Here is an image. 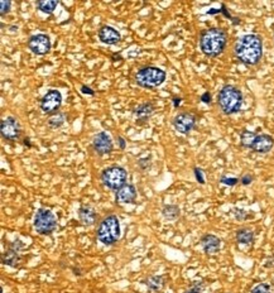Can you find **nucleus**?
<instances>
[{"mask_svg":"<svg viewBox=\"0 0 274 293\" xmlns=\"http://www.w3.org/2000/svg\"><path fill=\"white\" fill-rule=\"evenodd\" d=\"M234 53L246 66H256L263 56V41L258 34H245L235 43Z\"/></svg>","mask_w":274,"mask_h":293,"instance_id":"f257e3e1","label":"nucleus"},{"mask_svg":"<svg viewBox=\"0 0 274 293\" xmlns=\"http://www.w3.org/2000/svg\"><path fill=\"white\" fill-rule=\"evenodd\" d=\"M227 44V34L224 29H206L200 35V48L207 57H218L224 52Z\"/></svg>","mask_w":274,"mask_h":293,"instance_id":"f03ea898","label":"nucleus"},{"mask_svg":"<svg viewBox=\"0 0 274 293\" xmlns=\"http://www.w3.org/2000/svg\"><path fill=\"white\" fill-rule=\"evenodd\" d=\"M218 103L223 113L231 115L240 111L243 106V94L235 86L225 85L219 92Z\"/></svg>","mask_w":274,"mask_h":293,"instance_id":"7ed1b4c3","label":"nucleus"},{"mask_svg":"<svg viewBox=\"0 0 274 293\" xmlns=\"http://www.w3.org/2000/svg\"><path fill=\"white\" fill-rule=\"evenodd\" d=\"M120 238V224L115 215H109L98 227V239L104 245H113Z\"/></svg>","mask_w":274,"mask_h":293,"instance_id":"20e7f679","label":"nucleus"},{"mask_svg":"<svg viewBox=\"0 0 274 293\" xmlns=\"http://www.w3.org/2000/svg\"><path fill=\"white\" fill-rule=\"evenodd\" d=\"M166 80V72L159 67H143L136 73L137 85L144 88H155L161 86Z\"/></svg>","mask_w":274,"mask_h":293,"instance_id":"39448f33","label":"nucleus"},{"mask_svg":"<svg viewBox=\"0 0 274 293\" xmlns=\"http://www.w3.org/2000/svg\"><path fill=\"white\" fill-rule=\"evenodd\" d=\"M101 181L110 190H120L125 185L126 171L119 166H111L101 173Z\"/></svg>","mask_w":274,"mask_h":293,"instance_id":"423d86ee","label":"nucleus"},{"mask_svg":"<svg viewBox=\"0 0 274 293\" xmlns=\"http://www.w3.org/2000/svg\"><path fill=\"white\" fill-rule=\"evenodd\" d=\"M34 227L37 233L42 235H50L57 227V220L54 215L47 208H39L34 216Z\"/></svg>","mask_w":274,"mask_h":293,"instance_id":"0eeeda50","label":"nucleus"},{"mask_svg":"<svg viewBox=\"0 0 274 293\" xmlns=\"http://www.w3.org/2000/svg\"><path fill=\"white\" fill-rule=\"evenodd\" d=\"M62 105V94L57 90H50L41 100V109L46 114H56Z\"/></svg>","mask_w":274,"mask_h":293,"instance_id":"6e6552de","label":"nucleus"},{"mask_svg":"<svg viewBox=\"0 0 274 293\" xmlns=\"http://www.w3.org/2000/svg\"><path fill=\"white\" fill-rule=\"evenodd\" d=\"M51 39L47 34L39 33V34L32 35L28 41V48L37 56H44L51 51Z\"/></svg>","mask_w":274,"mask_h":293,"instance_id":"1a4fd4ad","label":"nucleus"},{"mask_svg":"<svg viewBox=\"0 0 274 293\" xmlns=\"http://www.w3.org/2000/svg\"><path fill=\"white\" fill-rule=\"evenodd\" d=\"M174 129L178 133L187 136L191 130L195 129L196 126V117L192 113H181L176 115L173 119Z\"/></svg>","mask_w":274,"mask_h":293,"instance_id":"9d476101","label":"nucleus"},{"mask_svg":"<svg viewBox=\"0 0 274 293\" xmlns=\"http://www.w3.org/2000/svg\"><path fill=\"white\" fill-rule=\"evenodd\" d=\"M0 132L1 137L6 140H16L20 136V125L18 119L14 117H8L1 120L0 123Z\"/></svg>","mask_w":274,"mask_h":293,"instance_id":"9b49d317","label":"nucleus"},{"mask_svg":"<svg viewBox=\"0 0 274 293\" xmlns=\"http://www.w3.org/2000/svg\"><path fill=\"white\" fill-rule=\"evenodd\" d=\"M92 148L99 155H109L113 151V142L111 138L107 136V133L101 132L94 137L92 139Z\"/></svg>","mask_w":274,"mask_h":293,"instance_id":"f8f14e48","label":"nucleus"},{"mask_svg":"<svg viewBox=\"0 0 274 293\" xmlns=\"http://www.w3.org/2000/svg\"><path fill=\"white\" fill-rule=\"evenodd\" d=\"M99 39L103 43L113 46V44L119 43L120 39H121V35H120V33L117 29L110 27V25H104L99 31Z\"/></svg>","mask_w":274,"mask_h":293,"instance_id":"ddd939ff","label":"nucleus"},{"mask_svg":"<svg viewBox=\"0 0 274 293\" xmlns=\"http://www.w3.org/2000/svg\"><path fill=\"white\" fill-rule=\"evenodd\" d=\"M274 147V139L268 134H259L257 136L252 149L257 153H268Z\"/></svg>","mask_w":274,"mask_h":293,"instance_id":"4468645a","label":"nucleus"},{"mask_svg":"<svg viewBox=\"0 0 274 293\" xmlns=\"http://www.w3.org/2000/svg\"><path fill=\"white\" fill-rule=\"evenodd\" d=\"M137 199V190L133 185H124L117 192V201L119 204H132Z\"/></svg>","mask_w":274,"mask_h":293,"instance_id":"2eb2a0df","label":"nucleus"},{"mask_svg":"<svg viewBox=\"0 0 274 293\" xmlns=\"http://www.w3.org/2000/svg\"><path fill=\"white\" fill-rule=\"evenodd\" d=\"M201 245L202 249L207 254H216L220 250L221 241L218 237H215L212 234H207L201 239Z\"/></svg>","mask_w":274,"mask_h":293,"instance_id":"dca6fc26","label":"nucleus"},{"mask_svg":"<svg viewBox=\"0 0 274 293\" xmlns=\"http://www.w3.org/2000/svg\"><path fill=\"white\" fill-rule=\"evenodd\" d=\"M154 109V105L152 103H144V104L138 105L134 109V115L137 117V124H144L153 114Z\"/></svg>","mask_w":274,"mask_h":293,"instance_id":"f3484780","label":"nucleus"},{"mask_svg":"<svg viewBox=\"0 0 274 293\" xmlns=\"http://www.w3.org/2000/svg\"><path fill=\"white\" fill-rule=\"evenodd\" d=\"M19 249H16L14 246H12L8 252H5L1 257L3 259V263L6 265H10L13 268L18 267L19 262H20V256H19Z\"/></svg>","mask_w":274,"mask_h":293,"instance_id":"a211bd4d","label":"nucleus"},{"mask_svg":"<svg viewBox=\"0 0 274 293\" xmlns=\"http://www.w3.org/2000/svg\"><path fill=\"white\" fill-rule=\"evenodd\" d=\"M79 219L84 225H92L96 221V212L88 206H82L79 210Z\"/></svg>","mask_w":274,"mask_h":293,"instance_id":"6ab92c4d","label":"nucleus"},{"mask_svg":"<svg viewBox=\"0 0 274 293\" xmlns=\"http://www.w3.org/2000/svg\"><path fill=\"white\" fill-rule=\"evenodd\" d=\"M147 287L151 292H158V291H161L162 287H163L164 281L163 277L162 276H152L147 279Z\"/></svg>","mask_w":274,"mask_h":293,"instance_id":"aec40b11","label":"nucleus"},{"mask_svg":"<svg viewBox=\"0 0 274 293\" xmlns=\"http://www.w3.org/2000/svg\"><path fill=\"white\" fill-rule=\"evenodd\" d=\"M57 5H58V1H56V0H41V1H37L38 9L46 13V14H52L57 8Z\"/></svg>","mask_w":274,"mask_h":293,"instance_id":"412c9836","label":"nucleus"},{"mask_svg":"<svg viewBox=\"0 0 274 293\" xmlns=\"http://www.w3.org/2000/svg\"><path fill=\"white\" fill-rule=\"evenodd\" d=\"M237 240L240 244H252L254 240V234L249 229H240L237 231Z\"/></svg>","mask_w":274,"mask_h":293,"instance_id":"4be33fe9","label":"nucleus"},{"mask_svg":"<svg viewBox=\"0 0 274 293\" xmlns=\"http://www.w3.org/2000/svg\"><path fill=\"white\" fill-rule=\"evenodd\" d=\"M256 138V133L249 132V130H244V132H241V134H240V143H241V145L245 147V148H252Z\"/></svg>","mask_w":274,"mask_h":293,"instance_id":"5701e85b","label":"nucleus"},{"mask_svg":"<svg viewBox=\"0 0 274 293\" xmlns=\"http://www.w3.org/2000/svg\"><path fill=\"white\" fill-rule=\"evenodd\" d=\"M162 214L167 220H176L180 216V207L176 205H168L163 208Z\"/></svg>","mask_w":274,"mask_h":293,"instance_id":"b1692460","label":"nucleus"},{"mask_svg":"<svg viewBox=\"0 0 274 293\" xmlns=\"http://www.w3.org/2000/svg\"><path fill=\"white\" fill-rule=\"evenodd\" d=\"M65 120H66V115H65V114L56 113L50 118V120H48V125H50L51 128H53V129H57V128H60L61 125H63Z\"/></svg>","mask_w":274,"mask_h":293,"instance_id":"393cba45","label":"nucleus"},{"mask_svg":"<svg viewBox=\"0 0 274 293\" xmlns=\"http://www.w3.org/2000/svg\"><path fill=\"white\" fill-rule=\"evenodd\" d=\"M271 287L267 283H260L252 290V293H269Z\"/></svg>","mask_w":274,"mask_h":293,"instance_id":"a878e982","label":"nucleus"},{"mask_svg":"<svg viewBox=\"0 0 274 293\" xmlns=\"http://www.w3.org/2000/svg\"><path fill=\"white\" fill-rule=\"evenodd\" d=\"M10 6H12V3H10L9 0H3V1H0V14L1 16H5L6 13L10 10Z\"/></svg>","mask_w":274,"mask_h":293,"instance_id":"bb28decb","label":"nucleus"},{"mask_svg":"<svg viewBox=\"0 0 274 293\" xmlns=\"http://www.w3.org/2000/svg\"><path fill=\"white\" fill-rule=\"evenodd\" d=\"M221 183H224V185H227V186H235L239 180L238 178H227V177H223L220 181Z\"/></svg>","mask_w":274,"mask_h":293,"instance_id":"cd10ccee","label":"nucleus"},{"mask_svg":"<svg viewBox=\"0 0 274 293\" xmlns=\"http://www.w3.org/2000/svg\"><path fill=\"white\" fill-rule=\"evenodd\" d=\"M195 176H196V180L199 181L201 185H204L205 183V178H204V173H202V171L200 170V168H195Z\"/></svg>","mask_w":274,"mask_h":293,"instance_id":"c85d7f7f","label":"nucleus"},{"mask_svg":"<svg viewBox=\"0 0 274 293\" xmlns=\"http://www.w3.org/2000/svg\"><path fill=\"white\" fill-rule=\"evenodd\" d=\"M138 164L140 166L142 170H145V168L149 167V158H140L138 162Z\"/></svg>","mask_w":274,"mask_h":293,"instance_id":"c756f323","label":"nucleus"},{"mask_svg":"<svg viewBox=\"0 0 274 293\" xmlns=\"http://www.w3.org/2000/svg\"><path fill=\"white\" fill-rule=\"evenodd\" d=\"M234 214H235V218H237L238 220H244V219L246 218V214L244 210H239V208H237Z\"/></svg>","mask_w":274,"mask_h":293,"instance_id":"7c9ffc66","label":"nucleus"},{"mask_svg":"<svg viewBox=\"0 0 274 293\" xmlns=\"http://www.w3.org/2000/svg\"><path fill=\"white\" fill-rule=\"evenodd\" d=\"M81 92H82V94H85V95H91V96H94V95H95L94 90H92L91 87L86 86V85L81 86Z\"/></svg>","mask_w":274,"mask_h":293,"instance_id":"2f4dec72","label":"nucleus"},{"mask_svg":"<svg viewBox=\"0 0 274 293\" xmlns=\"http://www.w3.org/2000/svg\"><path fill=\"white\" fill-rule=\"evenodd\" d=\"M201 101H204L205 104H210V103H211V94L208 91L204 92V94L201 95Z\"/></svg>","mask_w":274,"mask_h":293,"instance_id":"473e14b6","label":"nucleus"},{"mask_svg":"<svg viewBox=\"0 0 274 293\" xmlns=\"http://www.w3.org/2000/svg\"><path fill=\"white\" fill-rule=\"evenodd\" d=\"M252 181H253V178H252V176H249V174H245V176L241 178V183H243L244 186H248V185H250Z\"/></svg>","mask_w":274,"mask_h":293,"instance_id":"72a5a7b5","label":"nucleus"},{"mask_svg":"<svg viewBox=\"0 0 274 293\" xmlns=\"http://www.w3.org/2000/svg\"><path fill=\"white\" fill-rule=\"evenodd\" d=\"M221 13H223V14H224V16L226 17V18L234 19L233 17L230 16V13H229V12H227V10H226V6H225V5H221Z\"/></svg>","mask_w":274,"mask_h":293,"instance_id":"f704fd0d","label":"nucleus"},{"mask_svg":"<svg viewBox=\"0 0 274 293\" xmlns=\"http://www.w3.org/2000/svg\"><path fill=\"white\" fill-rule=\"evenodd\" d=\"M118 140H119V145L121 149H125V140H124L123 137H118Z\"/></svg>","mask_w":274,"mask_h":293,"instance_id":"c9c22d12","label":"nucleus"},{"mask_svg":"<svg viewBox=\"0 0 274 293\" xmlns=\"http://www.w3.org/2000/svg\"><path fill=\"white\" fill-rule=\"evenodd\" d=\"M181 101H182V99H181V98H174V99H173V106H174V107H178V106H180Z\"/></svg>","mask_w":274,"mask_h":293,"instance_id":"e433bc0d","label":"nucleus"},{"mask_svg":"<svg viewBox=\"0 0 274 293\" xmlns=\"http://www.w3.org/2000/svg\"><path fill=\"white\" fill-rule=\"evenodd\" d=\"M216 13H221V9H210L207 14H216Z\"/></svg>","mask_w":274,"mask_h":293,"instance_id":"4c0bfd02","label":"nucleus"},{"mask_svg":"<svg viewBox=\"0 0 274 293\" xmlns=\"http://www.w3.org/2000/svg\"><path fill=\"white\" fill-rule=\"evenodd\" d=\"M186 293H200V290H197V288H192L191 291H187Z\"/></svg>","mask_w":274,"mask_h":293,"instance_id":"58836bf2","label":"nucleus"},{"mask_svg":"<svg viewBox=\"0 0 274 293\" xmlns=\"http://www.w3.org/2000/svg\"><path fill=\"white\" fill-rule=\"evenodd\" d=\"M24 144L28 145V147H31V143H29V139H24Z\"/></svg>","mask_w":274,"mask_h":293,"instance_id":"ea45409f","label":"nucleus"}]
</instances>
